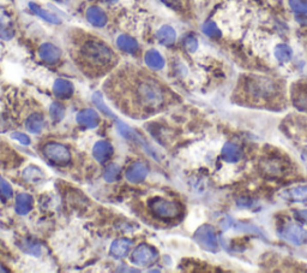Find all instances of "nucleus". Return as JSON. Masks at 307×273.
<instances>
[{
    "mask_svg": "<svg viewBox=\"0 0 307 273\" xmlns=\"http://www.w3.org/2000/svg\"><path fill=\"white\" fill-rule=\"evenodd\" d=\"M167 8L174 10V11H179L183 8V3L181 0H161Z\"/></svg>",
    "mask_w": 307,
    "mask_h": 273,
    "instance_id": "36",
    "label": "nucleus"
},
{
    "mask_svg": "<svg viewBox=\"0 0 307 273\" xmlns=\"http://www.w3.org/2000/svg\"><path fill=\"white\" fill-rule=\"evenodd\" d=\"M131 246H132V242L130 240H127V239L116 240L112 244H110L109 253L113 258L123 259L128 254Z\"/></svg>",
    "mask_w": 307,
    "mask_h": 273,
    "instance_id": "16",
    "label": "nucleus"
},
{
    "mask_svg": "<svg viewBox=\"0 0 307 273\" xmlns=\"http://www.w3.org/2000/svg\"><path fill=\"white\" fill-rule=\"evenodd\" d=\"M202 30H203V33H204L206 37H209V38L219 39V38H221V35H222L221 30L219 29V27L216 26V23L212 22V21H209V22L203 24Z\"/></svg>",
    "mask_w": 307,
    "mask_h": 273,
    "instance_id": "29",
    "label": "nucleus"
},
{
    "mask_svg": "<svg viewBox=\"0 0 307 273\" xmlns=\"http://www.w3.org/2000/svg\"><path fill=\"white\" fill-rule=\"evenodd\" d=\"M44 173L36 166H28L23 171V178L29 183H39L44 179Z\"/></svg>",
    "mask_w": 307,
    "mask_h": 273,
    "instance_id": "27",
    "label": "nucleus"
},
{
    "mask_svg": "<svg viewBox=\"0 0 307 273\" xmlns=\"http://www.w3.org/2000/svg\"><path fill=\"white\" fill-rule=\"evenodd\" d=\"M29 9L35 13V15L39 16L40 19H42L44 21H46V22L52 23V24H60V23H62V21H60V19L58 16H55L54 13L49 12L48 10L41 8V6L37 5L36 3H30Z\"/></svg>",
    "mask_w": 307,
    "mask_h": 273,
    "instance_id": "20",
    "label": "nucleus"
},
{
    "mask_svg": "<svg viewBox=\"0 0 307 273\" xmlns=\"http://www.w3.org/2000/svg\"><path fill=\"white\" fill-rule=\"evenodd\" d=\"M149 211L159 219H177L183 213V208L178 202L163 197H152L148 201Z\"/></svg>",
    "mask_w": 307,
    "mask_h": 273,
    "instance_id": "4",
    "label": "nucleus"
},
{
    "mask_svg": "<svg viewBox=\"0 0 307 273\" xmlns=\"http://www.w3.org/2000/svg\"><path fill=\"white\" fill-rule=\"evenodd\" d=\"M295 217L298 218L300 222H302V223H305V224H307V211L306 210L296 211L295 212Z\"/></svg>",
    "mask_w": 307,
    "mask_h": 273,
    "instance_id": "38",
    "label": "nucleus"
},
{
    "mask_svg": "<svg viewBox=\"0 0 307 273\" xmlns=\"http://www.w3.org/2000/svg\"><path fill=\"white\" fill-rule=\"evenodd\" d=\"M289 6L298 15L307 13V0H289Z\"/></svg>",
    "mask_w": 307,
    "mask_h": 273,
    "instance_id": "31",
    "label": "nucleus"
},
{
    "mask_svg": "<svg viewBox=\"0 0 307 273\" xmlns=\"http://www.w3.org/2000/svg\"><path fill=\"white\" fill-rule=\"evenodd\" d=\"M88 22L96 28H102L107 24V15L99 6H90L85 12Z\"/></svg>",
    "mask_w": 307,
    "mask_h": 273,
    "instance_id": "13",
    "label": "nucleus"
},
{
    "mask_svg": "<svg viewBox=\"0 0 307 273\" xmlns=\"http://www.w3.org/2000/svg\"><path fill=\"white\" fill-rule=\"evenodd\" d=\"M34 198L31 195L21 193L16 197V212L21 215H24L33 210Z\"/></svg>",
    "mask_w": 307,
    "mask_h": 273,
    "instance_id": "18",
    "label": "nucleus"
},
{
    "mask_svg": "<svg viewBox=\"0 0 307 273\" xmlns=\"http://www.w3.org/2000/svg\"><path fill=\"white\" fill-rule=\"evenodd\" d=\"M293 102L300 111L307 112V86H299L293 92Z\"/></svg>",
    "mask_w": 307,
    "mask_h": 273,
    "instance_id": "23",
    "label": "nucleus"
},
{
    "mask_svg": "<svg viewBox=\"0 0 307 273\" xmlns=\"http://www.w3.org/2000/svg\"><path fill=\"white\" fill-rule=\"evenodd\" d=\"M222 158L227 162H237L241 158V150L235 143L227 142L222 148Z\"/></svg>",
    "mask_w": 307,
    "mask_h": 273,
    "instance_id": "22",
    "label": "nucleus"
},
{
    "mask_svg": "<svg viewBox=\"0 0 307 273\" xmlns=\"http://www.w3.org/2000/svg\"><path fill=\"white\" fill-rule=\"evenodd\" d=\"M39 56L40 58L47 64H56L62 58V51L59 47H56L55 45L49 44H42L39 48Z\"/></svg>",
    "mask_w": 307,
    "mask_h": 273,
    "instance_id": "11",
    "label": "nucleus"
},
{
    "mask_svg": "<svg viewBox=\"0 0 307 273\" xmlns=\"http://www.w3.org/2000/svg\"><path fill=\"white\" fill-rule=\"evenodd\" d=\"M12 139H15L17 141H20L21 143L23 144H29L30 143V137L28 136V135L23 134V133H15L12 134Z\"/></svg>",
    "mask_w": 307,
    "mask_h": 273,
    "instance_id": "37",
    "label": "nucleus"
},
{
    "mask_svg": "<svg viewBox=\"0 0 307 273\" xmlns=\"http://www.w3.org/2000/svg\"><path fill=\"white\" fill-rule=\"evenodd\" d=\"M245 89L253 100H269L276 97L277 84L266 77H251L246 82Z\"/></svg>",
    "mask_w": 307,
    "mask_h": 273,
    "instance_id": "3",
    "label": "nucleus"
},
{
    "mask_svg": "<svg viewBox=\"0 0 307 273\" xmlns=\"http://www.w3.org/2000/svg\"><path fill=\"white\" fill-rule=\"evenodd\" d=\"M285 197L294 202H307V186H296L285 191Z\"/></svg>",
    "mask_w": 307,
    "mask_h": 273,
    "instance_id": "25",
    "label": "nucleus"
},
{
    "mask_svg": "<svg viewBox=\"0 0 307 273\" xmlns=\"http://www.w3.org/2000/svg\"><path fill=\"white\" fill-rule=\"evenodd\" d=\"M131 261L136 266H150L158 260L159 253L155 248L148 246V244H141L136 247L131 254Z\"/></svg>",
    "mask_w": 307,
    "mask_h": 273,
    "instance_id": "8",
    "label": "nucleus"
},
{
    "mask_svg": "<svg viewBox=\"0 0 307 273\" xmlns=\"http://www.w3.org/2000/svg\"><path fill=\"white\" fill-rule=\"evenodd\" d=\"M177 33L170 26H163L158 31V40L163 46H172L176 42Z\"/></svg>",
    "mask_w": 307,
    "mask_h": 273,
    "instance_id": "24",
    "label": "nucleus"
},
{
    "mask_svg": "<svg viewBox=\"0 0 307 273\" xmlns=\"http://www.w3.org/2000/svg\"><path fill=\"white\" fill-rule=\"evenodd\" d=\"M120 177V168L117 164H110L105 172V179L107 182H116Z\"/></svg>",
    "mask_w": 307,
    "mask_h": 273,
    "instance_id": "32",
    "label": "nucleus"
},
{
    "mask_svg": "<svg viewBox=\"0 0 307 273\" xmlns=\"http://www.w3.org/2000/svg\"><path fill=\"white\" fill-rule=\"evenodd\" d=\"M105 2H107V3H116V2H118V0H105Z\"/></svg>",
    "mask_w": 307,
    "mask_h": 273,
    "instance_id": "40",
    "label": "nucleus"
},
{
    "mask_svg": "<svg viewBox=\"0 0 307 273\" xmlns=\"http://www.w3.org/2000/svg\"><path fill=\"white\" fill-rule=\"evenodd\" d=\"M278 236L282 240L294 244V246H301L307 241V232L305 229L294 223H287L283 226H281L278 230Z\"/></svg>",
    "mask_w": 307,
    "mask_h": 273,
    "instance_id": "6",
    "label": "nucleus"
},
{
    "mask_svg": "<svg viewBox=\"0 0 307 273\" xmlns=\"http://www.w3.org/2000/svg\"><path fill=\"white\" fill-rule=\"evenodd\" d=\"M44 125H45L44 116H41L40 113H34V115L28 117L26 122L27 129L29 130L30 133H34V134L41 133L42 129H44Z\"/></svg>",
    "mask_w": 307,
    "mask_h": 273,
    "instance_id": "26",
    "label": "nucleus"
},
{
    "mask_svg": "<svg viewBox=\"0 0 307 273\" xmlns=\"http://www.w3.org/2000/svg\"><path fill=\"white\" fill-rule=\"evenodd\" d=\"M117 45L119 46L120 49H123L126 53H130V54H136L139 49L138 42L133 38L128 37V35H120L117 39Z\"/></svg>",
    "mask_w": 307,
    "mask_h": 273,
    "instance_id": "21",
    "label": "nucleus"
},
{
    "mask_svg": "<svg viewBox=\"0 0 307 273\" xmlns=\"http://www.w3.org/2000/svg\"><path fill=\"white\" fill-rule=\"evenodd\" d=\"M148 166H146L144 162L136 161L127 169L126 178L128 182L131 183H139L145 179V177L148 176Z\"/></svg>",
    "mask_w": 307,
    "mask_h": 273,
    "instance_id": "12",
    "label": "nucleus"
},
{
    "mask_svg": "<svg viewBox=\"0 0 307 273\" xmlns=\"http://www.w3.org/2000/svg\"><path fill=\"white\" fill-rule=\"evenodd\" d=\"M77 122L85 128L92 129L96 128L100 123V116L95 110L91 108H84L77 115Z\"/></svg>",
    "mask_w": 307,
    "mask_h": 273,
    "instance_id": "14",
    "label": "nucleus"
},
{
    "mask_svg": "<svg viewBox=\"0 0 307 273\" xmlns=\"http://www.w3.org/2000/svg\"><path fill=\"white\" fill-rule=\"evenodd\" d=\"M117 126H118V130H119V133L123 135L125 139L130 140V141H132V142H135L137 144H141L142 147H144L145 150L148 151V153L151 154L152 157H156L155 150H154V148L150 146V144L146 142L144 139H143L141 135L136 133L133 129H131L130 126H127L126 124L123 123V122H119V120L117 122Z\"/></svg>",
    "mask_w": 307,
    "mask_h": 273,
    "instance_id": "10",
    "label": "nucleus"
},
{
    "mask_svg": "<svg viewBox=\"0 0 307 273\" xmlns=\"http://www.w3.org/2000/svg\"><path fill=\"white\" fill-rule=\"evenodd\" d=\"M145 64L152 70H161L165 66V58L156 49H150L144 57Z\"/></svg>",
    "mask_w": 307,
    "mask_h": 273,
    "instance_id": "19",
    "label": "nucleus"
},
{
    "mask_svg": "<svg viewBox=\"0 0 307 273\" xmlns=\"http://www.w3.org/2000/svg\"><path fill=\"white\" fill-rule=\"evenodd\" d=\"M42 154L53 164L64 166L71 161V153L67 148L58 142H47L42 147Z\"/></svg>",
    "mask_w": 307,
    "mask_h": 273,
    "instance_id": "5",
    "label": "nucleus"
},
{
    "mask_svg": "<svg viewBox=\"0 0 307 273\" xmlns=\"http://www.w3.org/2000/svg\"><path fill=\"white\" fill-rule=\"evenodd\" d=\"M275 57L278 62L288 63L293 57V49L285 44H280L275 48Z\"/></svg>",
    "mask_w": 307,
    "mask_h": 273,
    "instance_id": "28",
    "label": "nucleus"
},
{
    "mask_svg": "<svg viewBox=\"0 0 307 273\" xmlns=\"http://www.w3.org/2000/svg\"><path fill=\"white\" fill-rule=\"evenodd\" d=\"M112 154L113 147L112 144L107 142V141H99V142H96L94 148H92V155H94L96 160L101 162V164L108 161L110 157H112Z\"/></svg>",
    "mask_w": 307,
    "mask_h": 273,
    "instance_id": "15",
    "label": "nucleus"
},
{
    "mask_svg": "<svg viewBox=\"0 0 307 273\" xmlns=\"http://www.w3.org/2000/svg\"><path fill=\"white\" fill-rule=\"evenodd\" d=\"M194 239L203 249L208 251H216L219 249V240L213 226L203 225L195 232Z\"/></svg>",
    "mask_w": 307,
    "mask_h": 273,
    "instance_id": "7",
    "label": "nucleus"
},
{
    "mask_svg": "<svg viewBox=\"0 0 307 273\" xmlns=\"http://www.w3.org/2000/svg\"><path fill=\"white\" fill-rule=\"evenodd\" d=\"M92 100H94V102L96 104V106H98V107L101 110V112L102 113H105V115H107L108 117H112V118H114V115L112 112L109 111V108L107 107V106L103 104V101H102V97H101V94H99V93H96L94 97H92Z\"/></svg>",
    "mask_w": 307,
    "mask_h": 273,
    "instance_id": "34",
    "label": "nucleus"
},
{
    "mask_svg": "<svg viewBox=\"0 0 307 273\" xmlns=\"http://www.w3.org/2000/svg\"><path fill=\"white\" fill-rule=\"evenodd\" d=\"M126 83V82H125ZM119 94H110L119 108L128 116L154 115L166 104V92L158 81L146 75H136Z\"/></svg>",
    "mask_w": 307,
    "mask_h": 273,
    "instance_id": "1",
    "label": "nucleus"
},
{
    "mask_svg": "<svg viewBox=\"0 0 307 273\" xmlns=\"http://www.w3.org/2000/svg\"><path fill=\"white\" fill-rule=\"evenodd\" d=\"M0 272H6L5 267H4V266H3L2 264H0Z\"/></svg>",
    "mask_w": 307,
    "mask_h": 273,
    "instance_id": "39",
    "label": "nucleus"
},
{
    "mask_svg": "<svg viewBox=\"0 0 307 273\" xmlns=\"http://www.w3.org/2000/svg\"><path fill=\"white\" fill-rule=\"evenodd\" d=\"M12 195H13L12 187L10 186L9 182H6V180L0 176V198L6 201L9 200V198H11Z\"/></svg>",
    "mask_w": 307,
    "mask_h": 273,
    "instance_id": "30",
    "label": "nucleus"
},
{
    "mask_svg": "<svg viewBox=\"0 0 307 273\" xmlns=\"http://www.w3.org/2000/svg\"><path fill=\"white\" fill-rule=\"evenodd\" d=\"M53 93L56 98L69 99L73 94V84L70 81L58 79L53 84Z\"/></svg>",
    "mask_w": 307,
    "mask_h": 273,
    "instance_id": "17",
    "label": "nucleus"
},
{
    "mask_svg": "<svg viewBox=\"0 0 307 273\" xmlns=\"http://www.w3.org/2000/svg\"><path fill=\"white\" fill-rule=\"evenodd\" d=\"M76 59L85 72L100 74L113 66L117 57L106 42L96 38H87L77 47Z\"/></svg>",
    "mask_w": 307,
    "mask_h": 273,
    "instance_id": "2",
    "label": "nucleus"
},
{
    "mask_svg": "<svg viewBox=\"0 0 307 273\" xmlns=\"http://www.w3.org/2000/svg\"><path fill=\"white\" fill-rule=\"evenodd\" d=\"M184 45H185V48H186L188 52L194 53L197 51L198 48V40L195 37H187L185 39Z\"/></svg>",
    "mask_w": 307,
    "mask_h": 273,
    "instance_id": "35",
    "label": "nucleus"
},
{
    "mask_svg": "<svg viewBox=\"0 0 307 273\" xmlns=\"http://www.w3.org/2000/svg\"><path fill=\"white\" fill-rule=\"evenodd\" d=\"M260 170L267 176L280 177L288 172V162L278 157H267L260 161Z\"/></svg>",
    "mask_w": 307,
    "mask_h": 273,
    "instance_id": "9",
    "label": "nucleus"
},
{
    "mask_svg": "<svg viewBox=\"0 0 307 273\" xmlns=\"http://www.w3.org/2000/svg\"><path fill=\"white\" fill-rule=\"evenodd\" d=\"M64 107L59 102H53L51 106V116L55 123H59L64 118Z\"/></svg>",
    "mask_w": 307,
    "mask_h": 273,
    "instance_id": "33",
    "label": "nucleus"
}]
</instances>
